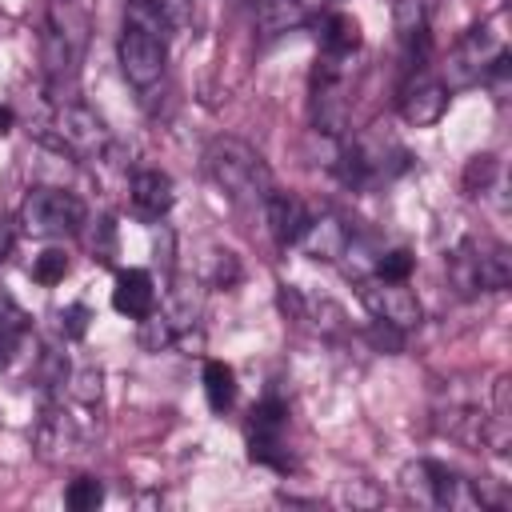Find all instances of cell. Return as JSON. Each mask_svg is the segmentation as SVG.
<instances>
[{
  "mask_svg": "<svg viewBox=\"0 0 512 512\" xmlns=\"http://www.w3.org/2000/svg\"><path fill=\"white\" fill-rule=\"evenodd\" d=\"M204 168L232 204L256 208L272 192V172H268L264 156L252 144L236 140V136H216L204 152Z\"/></svg>",
  "mask_w": 512,
  "mask_h": 512,
  "instance_id": "obj_1",
  "label": "cell"
},
{
  "mask_svg": "<svg viewBox=\"0 0 512 512\" xmlns=\"http://www.w3.org/2000/svg\"><path fill=\"white\" fill-rule=\"evenodd\" d=\"M504 52H508V36H504V12H500V16H492V20L476 24V28H468V32L452 44V52H448V60H444V68H440V84H444L448 92L484 84L488 68H492Z\"/></svg>",
  "mask_w": 512,
  "mask_h": 512,
  "instance_id": "obj_2",
  "label": "cell"
},
{
  "mask_svg": "<svg viewBox=\"0 0 512 512\" xmlns=\"http://www.w3.org/2000/svg\"><path fill=\"white\" fill-rule=\"evenodd\" d=\"M40 140L52 144L56 152L76 156V160H104V156L112 152V132H108V124H104L88 104H80L76 96H72V100H56L52 120L44 124Z\"/></svg>",
  "mask_w": 512,
  "mask_h": 512,
  "instance_id": "obj_3",
  "label": "cell"
},
{
  "mask_svg": "<svg viewBox=\"0 0 512 512\" xmlns=\"http://www.w3.org/2000/svg\"><path fill=\"white\" fill-rule=\"evenodd\" d=\"M84 16L76 12L72 0H56L40 36V60H44V76L48 88L60 92L64 84H76V68H80V52H84Z\"/></svg>",
  "mask_w": 512,
  "mask_h": 512,
  "instance_id": "obj_4",
  "label": "cell"
},
{
  "mask_svg": "<svg viewBox=\"0 0 512 512\" xmlns=\"http://www.w3.org/2000/svg\"><path fill=\"white\" fill-rule=\"evenodd\" d=\"M84 200L64 192V188H32L20 204V228L36 240H52V236H72L84 224Z\"/></svg>",
  "mask_w": 512,
  "mask_h": 512,
  "instance_id": "obj_5",
  "label": "cell"
},
{
  "mask_svg": "<svg viewBox=\"0 0 512 512\" xmlns=\"http://www.w3.org/2000/svg\"><path fill=\"white\" fill-rule=\"evenodd\" d=\"M284 428H288V404L280 396H264L248 412V456L256 464H268L276 472L292 468V456L284 448Z\"/></svg>",
  "mask_w": 512,
  "mask_h": 512,
  "instance_id": "obj_6",
  "label": "cell"
},
{
  "mask_svg": "<svg viewBox=\"0 0 512 512\" xmlns=\"http://www.w3.org/2000/svg\"><path fill=\"white\" fill-rule=\"evenodd\" d=\"M120 72L132 88H152L160 84L164 76V60H168V48H164V36L148 32V28H136V24H124L120 32Z\"/></svg>",
  "mask_w": 512,
  "mask_h": 512,
  "instance_id": "obj_7",
  "label": "cell"
},
{
  "mask_svg": "<svg viewBox=\"0 0 512 512\" xmlns=\"http://www.w3.org/2000/svg\"><path fill=\"white\" fill-rule=\"evenodd\" d=\"M360 300L372 312V320H384V324H392L400 332L416 328L420 316H424V308H420L416 292L408 288V280H400V284L396 280H364L360 284Z\"/></svg>",
  "mask_w": 512,
  "mask_h": 512,
  "instance_id": "obj_8",
  "label": "cell"
},
{
  "mask_svg": "<svg viewBox=\"0 0 512 512\" xmlns=\"http://www.w3.org/2000/svg\"><path fill=\"white\" fill-rule=\"evenodd\" d=\"M400 116H404V124H412V128H428V124H436L444 112H448V88L440 84V76H432V72H424V68H412L408 72V80H404V88H400Z\"/></svg>",
  "mask_w": 512,
  "mask_h": 512,
  "instance_id": "obj_9",
  "label": "cell"
},
{
  "mask_svg": "<svg viewBox=\"0 0 512 512\" xmlns=\"http://www.w3.org/2000/svg\"><path fill=\"white\" fill-rule=\"evenodd\" d=\"M260 208H264L268 232H272V240H276L280 248L300 244V236H304V228H308L312 212H308V204H304L296 192H280V188H272V192H268V200H264Z\"/></svg>",
  "mask_w": 512,
  "mask_h": 512,
  "instance_id": "obj_10",
  "label": "cell"
},
{
  "mask_svg": "<svg viewBox=\"0 0 512 512\" xmlns=\"http://www.w3.org/2000/svg\"><path fill=\"white\" fill-rule=\"evenodd\" d=\"M128 200H132V208H136L144 220H160V216L172 208V200H176L172 176L160 172V168H140V172L132 176V184H128Z\"/></svg>",
  "mask_w": 512,
  "mask_h": 512,
  "instance_id": "obj_11",
  "label": "cell"
},
{
  "mask_svg": "<svg viewBox=\"0 0 512 512\" xmlns=\"http://www.w3.org/2000/svg\"><path fill=\"white\" fill-rule=\"evenodd\" d=\"M320 0H256V28L264 40H276L284 32H296L316 16Z\"/></svg>",
  "mask_w": 512,
  "mask_h": 512,
  "instance_id": "obj_12",
  "label": "cell"
},
{
  "mask_svg": "<svg viewBox=\"0 0 512 512\" xmlns=\"http://www.w3.org/2000/svg\"><path fill=\"white\" fill-rule=\"evenodd\" d=\"M112 308L128 320H144L148 312H156V284L144 268H124L116 272V288H112Z\"/></svg>",
  "mask_w": 512,
  "mask_h": 512,
  "instance_id": "obj_13",
  "label": "cell"
},
{
  "mask_svg": "<svg viewBox=\"0 0 512 512\" xmlns=\"http://www.w3.org/2000/svg\"><path fill=\"white\" fill-rule=\"evenodd\" d=\"M428 16H432V0H392V32L400 40V48L420 60L424 44H428Z\"/></svg>",
  "mask_w": 512,
  "mask_h": 512,
  "instance_id": "obj_14",
  "label": "cell"
},
{
  "mask_svg": "<svg viewBox=\"0 0 512 512\" xmlns=\"http://www.w3.org/2000/svg\"><path fill=\"white\" fill-rule=\"evenodd\" d=\"M348 240H352V228L340 216H332V212L328 216H312L304 236H300V244H304V252L312 260H340Z\"/></svg>",
  "mask_w": 512,
  "mask_h": 512,
  "instance_id": "obj_15",
  "label": "cell"
},
{
  "mask_svg": "<svg viewBox=\"0 0 512 512\" xmlns=\"http://www.w3.org/2000/svg\"><path fill=\"white\" fill-rule=\"evenodd\" d=\"M476 244V280H480V292H504L508 280H512V252L508 244L500 240H472Z\"/></svg>",
  "mask_w": 512,
  "mask_h": 512,
  "instance_id": "obj_16",
  "label": "cell"
},
{
  "mask_svg": "<svg viewBox=\"0 0 512 512\" xmlns=\"http://www.w3.org/2000/svg\"><path fill=\"white\" fill-rule=\"evenodd\" d=\"M360 48V24L348 12H328L320 16V56L348 60Z\"/></svg>",
  "mask_w": 512,
  "mask_h": 512,
  "instance_id": "obj_17",
  "label": "cell"
},
{
  "mask_svg": "<svg viewBox=\"0 0 512 512\" xmlns=\"http://www.w3.org/2000/svg\"><path fill=\"white\" fill-rule=\"evenodd\" d=\"M484 424H488V412H480V408H448V412H440V432L452 436L464 448H484Z\"/></svg>",
  "mask_w": 512,
  "mask_h": 512,
  "instance_id": "obj_18",
  "label": "cell"
},
{
  "mask_svg": "<svg viewBox=\"0 0 512 512\" xmlns=\"http://www.w3.org/2000/svg\"><path fill=\"white\" fill-rule=\"evenodd\" d=\"M204 396L212 412H228L236 404V372L224 360H208L204 364Z\"/></svg>",
  "mask_w": 512,
  "mask_h": 512,
  "instance_id": "obj_19",
  "label": "cell"
},
{
  "mask_svg": "<svg viewBox=\"0 0 512 512\" xmlns=\"http://www.w3.org/2000/svg\"><path fill=\"white\" fill-rule=\"evenodd\" d=\"M448 280H452V288L460 296H476L480 292V280H476V244L472 240H464V244L452 248V256H448Z\"/></svg>",
  "mask_w": 512,
  "mask_h": 512,
  "instance_id": "obj_20",
  "label": "cell"
},
{
  "mask_svg": "<svg viewBox=\"0 0 512 512\" xmlns=\"http://www.w3.org/2000/svg\"><path fill=\"white\" fill-rule=\"evenodd\" d=\"M100 500H104V484H100L96 476H76V480L64 488V504H68L72 512H92Z\"/></svg>",
  "mask_w": 512,
  "mask_h": 512,
  "instance_id": "obj_21",
  "label": "cell"
},
{
  "mask_svg": "<svg viewBox=\"0 0 512 512\" xmlns=\"http://www.w3.org/2000/svg\"><path fill=\"white\" fill-rule=\"evenodd\" d=\"M412 268H416V256L408 252V248H392V252H380L376 256V264H372V272H376V280H408L412 276Z\"/></svg>",
  "mask_w": 512,
  "mask_h": 512,
  "instance_id": "obj_22",
  "label": "cell"
},
{
  "mask_svg": "<svg viewBox=\"0 0 512 512\" xmlns=\"http://www.w3.org/2000/svg\"><path fill=\"white\" fill-rule=\"evenodd\" d=\"M492 180H496V156H472L468 164H464V192L468 196H480V192H488L492 188Z\"/></svg>",
  "mask_w": 512,
  "mask_h": 512,
  "instance_id": "obj_23",
  "label": "cell"
},
{
  "mask_svg": "<svg viewBox=\"0 0 512 512\" xmlns=\"http://www.w3.org/2000/svg\"><path fill=\"white\" fill-rule=\"evenodd\" d=\"M64 276H68V256H64L60 248H44V252L32 260V280H36V284L52 288V284H60Z\"/></svg>",
  "mask_w": 512,
  "mask_h": 512,
  "instance_id": "obj_24",
  "label": "cell"
},
{
  "mask_svg": "<svg viewBox=\"0 0 512 512\" xmlns=\"http://www.w3.org/2000/svg\"><path fill=\"white\" fill-rule=\"evenodd\" d=\"M28 328H32V316L16 304V296H12L8 288H0V332H4V336L24 340V336H28Z\"/></svg>",
  "mask_w": 512,
  "mask_h": 512,
  "instance_id": "obj_25",
  "label": "cell"
},
{
  "mask_svg": "<svg viewBox=\"0 0 512 512\" xmlns=\"http://www.w3.org/2000/svg\"><path fill=\"white\" fill-rule=\"evenodd\" d=\"M136 336H140V344H144V348L160 352V348H164V344H172L180 332H176V324H172L168 316H156V312H148V316L140 320V332H136Z\"/></svg>",
  "mask_w": 512,
  "mask_h": 512,
  "instance_id": "obj_26",
  "label": "cell"
},
{
  "mask_svg": "<svg viewBox=\"0 0 512 512\" xmlns=\"http://www.w3.org/2000/svg\"><path fill=\"white\" fill-rule=\"evenodd\" d=\"M92 260H100V264H112V256H116V224L108 220V216H100L96 220V232H92Z\"/></svg>",
  "mask_w": 512,
  "mask_h": 512,
  "instance_id": "obj_27",
  "label": "cell"
},
{
  "mask_svg": "<svg viewBox=\"0 0 512 512\" xmlns=\"http://www.w3.org/2000/svg\"><path fill=\"white\" fill-rule=\"evenodd\" d=\"M88 320H92L88 304H68V308L60 312V332H64L68 340H80V336L88 332Z\"/></svg>",
  "mask_w": 512,
  "mask_h": 512,
  "instance_id": "obj_28",
  "label": "cell"
},
{
  "mask_svg": "<svg viewBox=\"0 0 512 512\" xmlns=\"http://www.w3.org/2000/svg\"><path fill=\"white\" fill-rule=\"evenodd\" d=\"M364 336H368L380 352H400V348H404V332H400V328H392V324H384V320H372Z\"/></svg>",
  "mask_w": 512,
  "mask_h": 512,
  "instance_id": "obj_29",
  "label": "cell"
},
{
  "mask_svg": "<svg viewBox=\"0 0 512 512\" xmlns=\"http://www.w3.org/2000/svg\"><path fill=\"white\" fill-rule=\"evenodd\" d=\"M72 384H76V388H72V396H76V400H84V404H92V400L100 396V372H96V368H84Z\"/></svg>",
  "mask_w": 512,
  "mask_h": 512,
  "instance_id": "obj_30",
  "label": "cell"
},
{
  "mask_svg": "<svg viewBox=\"0 0 512 512\" xmlns=\"http://www.w3.org/2000/svg\"><path fill=\"white\" fill-rule=\"evenodd\" d=\"M12 240H16V228H12V220H4V216H0V260H8Z\"/></svg>",
  "mask_w": 512,
  "mask_h": 512,
  "instance_id": "obj_31",
  "label": "cell"
},
{
  "mask_svg": "<svg viewBox=\"0 0 512 512\" xmlns=\"http://www.w3.org/2000/svg\"><path fill=\"white\" fill-rule=\"evenodd\" d=\"M16 348H20V340L0 332V368H8V364H12V352H16Z\"/></svg>",
  "mask_w": 512,
  "mask_h": 512,
  "instance_id": "obj_32",
  "label": "cell"
},
{
  "mask_svg": "<svg viewBox=\"0 0 512 512\" xmlns=\"http://www.w3.org/2000/svg\"><path fill=\"white\" fill-rule=\"evenodd\" d=\"M12 124H16L12 108H8V104H0V136H8V132H12Z\"/></svg>",
  "mask_w": 512,
  "mask_h": 512,
  "instance_id": "obj_33",
  "label": "cell"
}]
</instances>
